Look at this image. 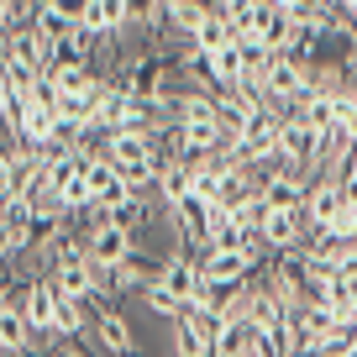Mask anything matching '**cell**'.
I'll use <instances>...</instances> for the list:
<instances>
[{
    "mask_svg": "<svg viewBox=\"0 0 357 357\" xmlns=\"http://www.w3.org/2000/svg\"><path fill=\"white\" fill-rule=\"evenodd\" d=\"M236 43V26L226 22L221 11H211V22L200 26V37H195V47H200V53H221V47H231Z\"/></svg>",
    "mask_w": 357,
    "mask_h": 357,
    "instance_id": "cell-12",
    "label": "cell"
},
{
    "mask_svg": "<svg viewBox=\"0 0 357 357\" xmlns=\"http://www.w3.org/2000/svg\"><path fill=\"white\" fill-rule=\"evenodd\" d=\"M158 289L174 294L184 310L205 305V273H200V257H195V252H168V257H163V268H158Z\"/></svg>",
    "mask_w": 357,
    "mask_h": 357,
    "instance_id": "cell-2",
    "label": "cell"
},
{
    "mask_svg": "<svg viewBox=\"0 0 357 357\" xmlns=\"http://www.w3.org/2000/svg\"><path fill=\"white\" fill-rule=\"evenodd\" d=\"M211 63V84L215 89H242V43L221 47V53H205Z\"/></svg>",
    "mask_w": 357,
    "mask_h": 357,
    "instance_id": "cell-9",
    "label": "cell"
},
{
    "mask_svg": "<svg viewBox=\"0 0 357 357\" xmlns=\"http://www.w3.org/2000/svg\"><path fill=\"white\" fill-rule=\"evenodd\" d=\"M215 336H221V315L184 310L174 321V357H215Z\"/></svg>",
    "mask_w": 357,
    "mask_h": 357,
    "instance_id": "cell-4",
    "label": "cell"
},
{
    "mask_svg": "<svg viewBox=\"0 0 357 357\" xmlns=\"http://www.w3.org/2000/svg\"><path fill=\"white\" fill-rule=\"evenodd\" d=\"M158 205H178V200H190L195 195V158H168L163 163V174H158Z\"/></svg>",
    "mask_w": 357,
    "mask_h": 357,
    "instance_id": "cell-7",
    "label": "cell"
},
{
    "mask_svg": "<svg viewBox=\"0 0 357 357\" xmlns=\"http://www.w3.org/2000/svg\"><path fill=\"white\" fill-rule=\"evenodd\" d=\"M195 257H200L205 284H242L268 263V257H252V252H215V247H205V252H195Z\"/></svg>",
    "mask_w": 357,
    "mask_h": 357,
    "instance_id": "cell-5",
    "label": "cell"
},
{
    "mask_svg": "<svg viewBox=\"0 0 357 357\" xmlns=\"http://www.w3.org/2000/svg\"><path fill=\"white\" fill-rule=\"evenodd\" d=\"M132 6V26H142V32H158L168 16V0H126Z\"/></svg>",
    "mask_w": 357,
    "mask_h": 357,
    "instance_id": "cell-13",
    "label": "cell"
},
{
    "mask_svg": "<svg viewBox=\"0 0 357 357\" xmlns=\"http://www.w3.org/2000/svg\"><path fill=\"white\" fill-rule=\"evenodd\" d=\"M211 0H168V16H163V26L178 37V43H195L200 37V26L211 22Z\"/></svg>",
    "mask_w": 357,
    "mask_h": 357,
    "instance_id": "cell-8",
    "label": "cell"
},
{
    "mask_svg": "<svg viewBox=\"0 0 357 357\" xmlns=\"http://www.w3.org/2000/svg\"><path fill=\"white\" fill-rule=\"evenodd\" d=\"M342 211H347L342 184H336L331 174H321V178L310 184V195H305V221H310V231H326V226H331Z\"/></svg>",
    "mask_w": 357,
    "mask_h": 357,
    "instance_id": "cell-6",
    "label": "cell"
},
{
    "mask_svg": "<svg viewBox=\"0 0 357 357\" xmlns=\"http://www.w3.org/2000/svg\"><path fill=\"white\" fill-rule=\"evenodd\" d=\"M116 184H121V178H116V168H111V158H105V153L84 168V200H89V205H100L105 195L116 190Z\"/></svg>",
    "mask_w": 357,
    "mask_h": 357,
    "instance_id": "cell-11",
    "label": "cell"
},
{
    "mask_svg": "<svg viewBox=\"0 0 357 357\" xmlns=\"http://www.w3.org/2000/svg\"><path fill=\"white\" fill-rule=\"evenodd\" d=\"M132 252H137V236L126 231V226H116V221H100V226H89V231H84V257L100 268V273L121 268Z\"/></svg>",
    "mask_w": 357,
    "mask_h": 357,
    "instance_id": "cell-3",
    "label": "cell"
},
{
    "mask_svg": "<svg viewBox=\"0 0 357 357\" xmlns=\"http://www.w3.org/2000/svg\"><path fill=\"white\" fill-rule=\"evenodd\" d=\"M89 347L100 357H137V336H132V321L116 310L111 300H89Z\"/></svg>",
    "mask_w": 357,
    "mask_h": 357,
    "instance_id": "cell-1",
    "label": "cell"
},
{
    "mask_svg": "<svg viewBox=\"0 0 357 357\" xmlns=\"http://www.w3.org/2000/svg\"><path fill=\"white\" fill-rule=\"evenodd\" d=\"M257 326L252 321H221V336H215V357H252Z\"/></svg>",
    "mask_w": 357,
    "mask_h": 357,
    "instance_id": "cell-10",
    "label": "cell"
},
{
    "mask_svg": "<svg viewBox=\"0 0 357 357\" xmlns=\"http://www.w3.org/2000/svg\"><path fill=\"white\" fill-rule=\"evenodd\" d=\"M0 121L6 126L16 121V95H11V84H6V68H0Z\"/></svg>",
    "mask_w": 357,
    "mask_h": 357,
    "instance_id": "cell-14",
    "label": "cell"
}]
</instances>
